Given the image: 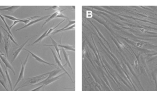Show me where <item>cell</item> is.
<instances>
[{
  "label": "cell",
  "instance_id": "f546056e",
  "mask_svg": "<svg viewBox=\"0 0 157 91\" xmlns=\"http://www.w3.org/2000/svg\"><path fill=\"white\" fill-rule=\"evenodd\" d=\"M0 76H1V75H0Z\"/></svg>",
  "mask_w": 157,
  "mask_h": 91
},
{
  "label": "cell",
  "instance_id": "2e32d148",
  "mask_svg": "<svg viewBox=\"0 0 157 91\" xmlns=\"http://www.w3.org/2000/svg\"><path fill=\"white\" fill-rule=\"evenodd\" d=\"M4 68L5 69V74H6V77L7 78V80H8V82L10 86L11 90V91H13V88H12V83L11 82V80L9 74L8 73V70L7 69V68L5 67V66H4Z\"/></svg>",
  "mask_w": 157,
  "mask_h": 91
},
{
  "label": "cell",
  "instance_id": "83f0119b",
  "mask_svg": "<svg viewBox=\"0 0 157 91\" xmlns=\"http://www.w3.org/2000/svg\"><path fill=\"white\" fill-rule=\"evenodd\" d=\"M4 36L3 35V33L1 32V30H0V43H1L2 41L3 40Z\"/></svg>",
  "mask_w": 157,
  "mask_h": 91
},
{
  "label": "cell",
  "instance_id": "ba28073f",
  "mask_svg": "<svg viewBox=\"0 0 157 91\" xmlns=\"http://www.w3.org/2000/svg\"><path fill=\"white\" fill-rule=\"evenodd\" d=\"M33 37H31V38H30L29 39L27 40L24 43L22 44V45H21V46L19 47V48H17V49L14 52V53H13V58H12V60H11V63H13V61L15 60V59L17 58V56H19V54L20 53V52L22 51V50L23 49L24 46L26 45L27 43L29 42L30 40L31 39V38H33Z\"/></svg>",
  "mask_w": 157,
  "mask_h": 91
},
{
  "label": "cell",
  "instance_id": "8992f818",
  "mask_svg": "<svg viewBox=\"0 0 157 91\" xmlns=\"http://www.w3.org/2000/svg\"><path fill=\"white\" fill-rule=\"evenodd\" d=\"M51 15H46V16H45L42 17L39 19H37V20H32V21H30L28 24L25 25L23 26V27H22L21 28H19V29H17L16 31H19V30H21L22 29H25V28H28V27L30 26L33 25V24H35L37 23L38 22H40V21L43 20H45V19H48V18Z\"/></svg>",
  "mask_w": 157,
  "mask_h": 91
},
{
  "label": "cell",
  "instance_id": "9c48e42d",
  "mask_svg": "<svg viewBox=\"0 0 157 91\" xmlns=\"http://www.w3.org/2000/svg\"><path fill=\"white\" fill-rule=\"evenodd\" d=\"M4 48H5V51L7 57L8 56L9 52L11 50V44L9 40V37L6 36V37H4Z\"/></svg>",
  "mask_w": 157,
  "mask_h": 91
},
{
  "label": "cell",
  "instance_id": "44dd1931",
  "mask_svg": "<svg viewBox=\"0 0 157 91\" xmlns=\"http://www.w3.org/2000/svg\"><path fill=\"white\" fill-rule=\"evenodd\" d=\"M3 16L4 17L7 18V19H9V20H13V21H19L20 20V19H17V18L14 17L12 16H10V15H5V14H3Z\"/></svg>",
  "mask_w": 157,
  "mask_h": 91
},
{
  "label": "cell",
  "instance_id": "cb8c5ba5",
  "mask_svg": "<svg viewBox=\"0 0 157 91\" xmlns=\"http://www.w3.org/2000/svg\"><path fill=\"white\" fill-rule=\"evenodd\" d=\"M5 82H4V81L0 79V83H1V85L3 86V87L5 89V90H6V91H9L8 89H7V86H6V84H5Z\"/></svg>",
  "mask_w": 157,
  "mask_h": 91
},
{
  "label": "cell",
  "instance_id": "f1b7e54d",
  "mask_svg": "<svg viewBox=\"0 0 157 91\" xmlns=\"http://www.w3.org/2000/svg\"><path fill=\"white\" fill-rule=\"evenodd\" d=\"M21 88V86H19V87L17 88L16 89L13 91H17L19 90V89L20 88Z\"/></svg>",
  "mask_w": 157,
  "mask_h": 91
},
{
  "label": "cell",
  "instance_id": "9a60e30c",
  "mask_svg": "<svg viewBox=\"0 0 157 91\" xmlns=\"http://www.w3.org/2000/svg\"><path fill=\"white\" fill-rule=\"evenodd\" d=\"M75 27V24H73V25H72L70 26L69 27H68V28L64 29V30H56V31L53 32L52 33V35H55V34L61 32H64V31H67V30H71L74 29Z\"/></svg>",
  "mask_w": 157,
  "mask_h": 91
},
{
  "label": "cell",
  "instance_id": "ffe728a7",
  "mask_svg": "<svg viewBox=\"0 0 157 91\" xmlns=\"http://www.w3.org/2000/svg\"><path fill=\"white\" fill-rule=\"evenodd\" d=\"M65 19H64L63 20H62L61 22H60V23H59L58 24L57 26H55L54 28H52V27H51V28H50V30H49L48 32V33H47V35H46V36H50V34L52 33L53 32V30H54L55 29L58 28V27L59 26V25H60V24H61L62 23V22H64V21H65Z\"/></svg>",
  "mask_w": 157,
  "mask_h": 91
},
{
  "label": "cell",
  "instance_id": "603a6c76",
  "mask_svg": "<svg viewBox=\"0 0 157 91\" xmlns=\"http://www.w3.org/2000/svg\"><path fill=\"white\" fill-rule=\"evenodd\" d=\"M57 18H63V19H67V20H69V18L68 17H66L65 15L62 14V13H60V14H58L57 15Z\"/></svg>",
  "mask_w": 157,
  "mask_h": 91
},
{
  "label": "cell",
  "instance_id": "d6986e66",
  "mask_svg": "<svg viewBox=\"0 0 157 91\" xmlns=\"http://www.w3.org/2000/svg\"><path fill=\"white\" fill-rule=\"evenodd\" d=\"M0 18H1V20H3V22H4V23L5 24V26H6V27L7 28V30H8L9 33L11 35H12V36H13V34H12V32H11V30L10 29L9 26H8V24H7V22H6V20H5V18H4V17L3 16V15H1V14H0Z\"/></svg>",
  "mask_w": 157,
  "mask_h": 91
},
{
  "label": "cell",
  "instance_id": "277c9868",
  "mask_svg": "<svg viewBox=\"0 0 157 91\" xmlns=\"http://www.w3.org/2000/svg\"><path fill=\"white\" fill-rule=\"evenodd\" d=\"M50 48V50H51V51L52 52V54H53V56H54V58L55 60L56 63L57 64V65L58 66V68H60L62 70L64 71V72L65 73V74H67L68 75V77H69V78L71 80L72 82L74 83V82H73V80L72 78L71 77L70 75L68 74V72L66 69H65L64 67V66L62 65V64L61 61H60L58 58L57 55H56V53L54 51L53 49H51V47H49Z\"/></svg>",
  "mask_w": 157,
  "mask_h": 91
},
{
  "label": "cell",
  "instance_id": "ac0fdd59",
  "mask_svg": "<svg viewBox=\"0 0 157 91\" xmlns=\"http://www.w3.org/2000/svg\"><path fill=\"white\" fill-rule=\"evenodd\" d=\"M68 24H67V25H66V26L62 28V29H59V30H64V29H66V28H68V27H69L71 26V25H73V24H75V20H71L69 19V20H68Z\"/></svg>",
  "mask_w": 157,
  "mask_h": 91
},
{
  "label": "cell",
  "instance_id": "e0dca14e",
  "mask_svg": "<svg viewBox=\"0 0 157 91\" xmlns=\"http://www.w3.org/2000/svg\"><path fill=\"white\" fill-rule=\"evenodd\" d=\"M1 28H3V29L4 30H5V32H6L7 33V36L9 37V38H10V39L11 40H12V42H13L14 43V44L16 46H19V44H17V42L14 39V38L13 37V36L12 35H11L9 33L8 31H7V30H6V29L5 28H4L2 26H1Z\"/></svg>",
  "mask_w": 157,
  "mask_h": 91
},
{
  "label": "cell",
  "instance_id": "5b68a950",
  "mask_svg": "<svg viewBox=\"0 0 157 91\" xmlns=\"http://www.w3.org/2000/svg\"><path fill=\"white\" fill-rule=\"evenodd\" d=\"M23 50L27 51L30 54H31V55L33 57L36 61H38V62L43 63L44 65H49L51 66H56V65L55 64H54V63H48V62L45 61V60L42 59V58H40L38 56L36 55V54H35L34 53H32V52H30V51H29L28 50L26 49H23Z\"/></svg>",
  "mask_w": 157,
  "mask_h": 91
},
{
  "label": "cell",
  "instance_id": "4fadbf2b",
  "mask_svg": "<svg viewBox=\"0 0 157 91\" xmlns=\"http://www.w3.org/2000/svg\"><path fill=\"white\" fill-rule=\"evenodd\" d=\"M50 28H48V30H47L45 32H44V33H43L42 35H41V36H40L39 38H38V39H37L36 41L34 42L32 44H29V45H28V46H33V45H35L36 43H37L41 42V41H42V40L44 39V38H45V37H46V36H46V35H47V33H48V32L49 30H50Z\"/></svg>",
  "mask_w": 157,
  "mask_h": 91
},
{
  "label": "cell",
  "instance_id": "4316f807",
  "mask_svg": "<svg viewBox=\"0 0 157 91\" xmlns=\"http://www.w3.org/2000/svg\"><path fill=\"white\" fill-rule=\"evenodd\" d=\"M21 20H19V21H14V22H13V24H12V26H11L9 28L10 29H12V28H13V27L14 26H15L16 24H17L19 23H20V22H21Z\"/></svg>",
  "mask_w": 157,
  "mask_h": 91
},
{
  "label": "cell",
  "instance_id": "7c38bea8",
  "mask_svg": "<svg viewBox=\"0 0 157 91\" xmlns=\"http://www.w3.org/2000/svg\"><path fill=\"white\" fill-rule=\"evenodd\" d=\"M20 7V6H12L5 8H0V11H7L9 13H13L15 12Z\"/></svg>",
  "mask_w": 157,
  "mask_h": 91
},
{
  "label": "cell",
  "instance_id": "8fae6325",
  "mask_svg": "<svg viewBox=\"0 0 157 91\" xmlns=\"http://www.w3.org/2000/svg\"><path fill=\"white\" fill-rule=\"evenodd\" d=\"M66 9H64L62 10H58L56 12H55L54 13L52 14V15H50L49 17L48 18V19H46V21L45 22L44 24H43V26H42L41 28H43V27L44 26H45V24L48 23V22H49V21H51L52 20L55 19L57 17V15L58 14H60V13H61L62 11H64V10Z\"/></svg>",
  "mask_w": 157,
  "mask_h": 91
},
{
  "label": "cell",
  "instance_id": "3957f363",
  "mask_svg": "<svg viewBox=\"0 0 157 91\" xmlns=\"http://www.w3.org/2000/svg\"><path fill=\"white\" fill-rule=\"evenodd\" d=\"M29 56H30V53L28 54V55L27 56L25 60L24 61V62L22 63V61L20 59V61L21 62V69L20 72L19 73V78L17 79V81L15 83V85H14V88L13 89L15 88L16 87L18 83L19 82L22 80L24 79V70H25V68L26 65L27 63L28 62V59H29Z\"/></svg>",
  "mask_w": 157,
  "mask_h": 91
},
{
  "label": "cell",
  "instance_id": "d4e9b609",
  "mask_svg": "<svg viewBox=\"0 0 157 91\" xmlns=\"http://www.w3.org/2000/svg\"><path fill=\"white\" fill-rule=\"evenodd\" d=\"M0 73L1 74V75L3 76V78L4 81L5 82V83H6V77H5V75L3 73V69L1 68V66L0 65Z\"/></svg>",
  "mask_w": 157,
  "mask_h": 91
},
{
  "label": "cell",
  "instance_id": "7a4b0ae2",
  "mask_svg": "<svg viewBox=\"0 0 157 91\" xmlns=\"http://www.w3.org/2000/svg\"><path fill=\"white\" fill-rule=\"evenodd\" d=\"M65 74V73L64 72L62 74H60L58 76H56L55 77H52L51 78L48 79H47L46 78L43 81L40 82H39L37 84H35V85H32L30 86H40L42 85H44L45 86H46L48 85L51 84L52 83H53L55 81H57L58 80H59L62 76L64 75Z\"/></svg>",
  "mask_w": 157,
  "mask_h": 91
},
{
  "label": "cell",
  "instance_id": "5bb4252c",
  "mask_svg": "<svg viewBox=\"0 0 157 91\" xmlns=\"http://www.w3.org/2000/svg\"><path fill=\"white\" fill-rule=\"evenodd\" d=\"M58 47H62V49H64L68 50L70 51H72L73 52H75V48L74 47L69 45H62L61 43H59V45H58Z\"/></svg>",
  "mask_w": 157,
  "mask_h": 91
},
{
  "label": "cell",
  "instance_id": "30bf717a",
  "mask_svg": "<svg viewBox=\"0 0 157 91\" xmlns=\"http://www.w3.org/2000/svg\"><path fill=\"white\" fill-rule=\"evenodd\" d=\"M62 51V53H63V55H64V58L65 60L66 61V64L68 65L69 68H70L71 70H72V74L73 75H74V72H73V68L72 67L71 64L69 60V54L67 53V52L65 51V50L64 49H61Z\"/></svg>",
  "mask_w": 157,
  "mask_h": 91
},
{
  "label": "cell",
  "instance_id": "484cf974",
  "mask_svg": "<svg viewBox=\"0 0 157 91\" xmlns=\"http://www.w3.org/2000/svg\"><path fill=\"white\" fill-rule=\"evenodd\" d=\"M50 9H53L54 10H57V11L59 10L60 9V7L59 6H53V7H51L50 8H48V9H46V10Z\"/></svg>",
  "mask_w": 157,
  "mask_h": 91
},
{
  "label": "cell",
  "instance_id": "52a82bcc",
  "mask_svg": "<svg viewBox=\"0 0 157 91\" xmlns=\"http://www.w3.org/2000/svg\"><path fill=\"white\" fill-rule=\"evenodd\" d=\"M0 58L1 59V60L3 61V62L5 64V66L7 68H9V69L12 70L13 73L14 75H15V71H14V69L13 68L12 65H11V63L9 62V61L7 60V59L6 58V56L4 53H3L0 50Z\"/></svg>",
  "mask_w": 157,
  "mask_h": 91
},
{
  "label": "cell",
  "instance_id": "6da1fadb",
  "mask_svg": "<svg viewBox=\"0 0 157 91\" xmlns=\"http://www.w3.org/2000/svg\"><path fill=\"white\" fill-rule=\"evenodd\" d=\"M48 76V73H46L45 74L39 75L38 76L29 78L28 79V80L21 86V88H23L25 86H30L35 84H37L46 79Z\"/></svg>",
  "mask_w": 157,
  "mask_h": 91
},
{
  "label": "cell",
  "instance_id": "7402d4cb",
  "mask_svg": "<svg viewBox=\"0 0 157 91\" xmlns=\"http://www.w3.org/2000/svg\"><path fill=\"white\" fill-rule=\"evenodd\" d=\"M45 86L44 85H42L40 86H38V88L34 89L33 90H31L30 91H45Z\"/></svg>",
  "mask_w": 157,
  "mask_h": 91
}]
</instances>
